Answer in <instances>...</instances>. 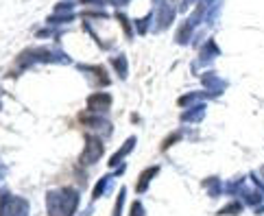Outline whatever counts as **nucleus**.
Returning a JSON list of instances; mask_svg holds the SVG:
<instances>
[{
  "mask_svg": "<svg viewBox=\"0 0 264 216\" xmlns=\"http://www.w3.org/2000/svg\"><path fill=\"white\" fill-rule=\"evenodd\" d=\"M79 205V192L72 188L50 190L46 194L48 216H72Z\"/></svg>",
  "mask_w": 264,
  "mask_h": 216,
  "instance_id": "nucleus-1",
  "label": "nucleus"
},
{
  "mask_svg": "<svg viewBox=\"0 0 264 216\" xmlns=\"http://www.w3.org/2000/svg\"><path fill=\"white\" fill-rule=\"evenodd\" d=\"M103 142H100L99 138H94V135H88V140H85V149L83 153H81V164H94L99 162V157L103 155Z\"/></svg>",
  "mask_w": 264,
  "mask_h": 216,
  "instance_id": "nucleus-2",
  "label": "nucleus"
},
{
  "mask_svg": "<svg viewBox=\"0 0 264 216\" xmlns=\"http://www.w3.org/2000/svg\"><path fill=\"white\" fill-rule=\"evenodd\" d=\"M4 216H29V203L24 199H11Z\"/></svg>",
  "mask_w": 264,
  "mask_h": 216,
  "instance_id": "nucleus-3",
  "label": "nucleus"
},
{
  "mask_svg": "<svg viewBox=\"0 0 264 216\" xmlns=\"http://www.w3.org/2000/svg\"><path fill=\"white\" fill-rule=\"evenodd\" d=\"M109 103H111V98L107 96V94H103V96H92L88 100V105L94 109V112H105V109L109 107Z\"/></svg>",
  "mask_w": 264,
  "mask_h": 216,
  "instance_id": "nucleus-4",
  "label": "nucleus"
},
{
  "mask_svg": "<svg viewBox=\"0 0 264 216\" xmlns=\"http://www.w3.org/2000/svg\"><path fill=\"white\" fill-rule=\"evenodd\" d=\"M155 175H157V166H153V168H146L144 173L140 175V179H138V185H135V190H138V192H144L146 185H149V182L155 177Z\"/></svg>",
  "mask_w": 264,
  "mask_h": 216,
  "instance_id": "nucleus-5",
  "label": "nucleus"
},
{
  "mask_svg": "<svg viewBox=\"0 0 264 216\" xmlns=\"http://www.w3.org/2000/svg\"><path fill=\"white\" fill-rule=\"evenodd\" d=\"M9 203H11V197H9V192H7V190H2V192H0V216H4V214H7Z\"/></svg>",
  "mask_w": 264,
  "mask_h": 216,
  "instance_id": "nucleus-6",
  "label": "nucleus"
},
{
  "mask_svg": "<svg viewBox=\"0 0 264 216\" xmlns=\"http://www.w3.org/2000/svg\"><path fill=\"white\" fill-rule=\"evenodd\" d=\"M107 184H109V177H103V179H100L99 185H96V188H94V194H92V197H94V199H99L100 194L105 192V188H107Z\"/></svg>",
  "mask_w": 264,
  "mask_h": 216,
  "instance_id": "nucleus-7",
  "label": "nucleus"
},
{
  "mask_svg": "<svg viewBox=\"0 0 264 216\" xmlns=\"http://www.w3.org/2000/svg\"><path fill=\"white\" fill-rule=\"evenodd\" d=\"M123 203H125V190H120L118 201H116V208H114V216H120V212H123Z\"/></svg>",
  "mask_w": 264,
  "mask_h": 216,
  "instance_id": "nucleus-8",
  "label": "nucleus"
},
{
  "mask_svg": "<svg viewBox=\"0 0 264 216\" xmlns=\"http://www.w3.org/2000/svg\"><path fill=\"white\" fill-rule=\"evenodd\" d=\"M131 216H144V212H142V205H140V203H133V208H131Z\"/></svg>",
  "mask_w": 264,
  "mask_h": 216,
  "instance_id": "nucleus-9",
  "label": "nucleus"
}]
</instances>
